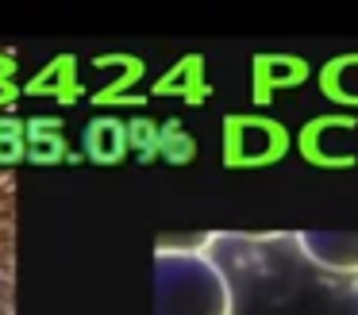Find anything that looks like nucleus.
<instances>
[{
	"mask_svg": "<svg viewBox=\"0 0 358 315\" xmlns=\"http://www.w3.org/2000/svg\"><path fill=\"white\" fill-rule=\"evenodd\" d=\"M124 142H127L124 127H120L116 119H96L85 135V150H89V158H96V161H116L120 154H124Z\"/></svg>",
	"mask_w": 358,
	"mask_h": 315,
	"instance_id": "nucleus-4",
	"label": "nucleus"
},
{
	"mask_svg": "<svg viewBox=\"0 0 358 315\" xmlns=\"http://www.w3.org/2000/svg\"><path fill=\"white\" fill-rule=\"evenodd\" d=\"M27 158V127L20 119H0V166Z\"/></svg>",
	"mask_w": 358,
	"mask_h": 315,
	"instance_id": "nucleus-6",
	"label": "nucleus"
},
{
	"mask_svg": "<svg viewBox=\"0 0 358 315\" xmlns=\"http://www.w3.org/2000/svg\"><path fill=\"white\" fill-rule=\"evenodd\" d=\"M66 154L58 119H31L27 123V158L31 161H58Z\"/></svg>",
	"mask_w": 358,
	"mask_h": 315,
	"instance_id": "nucleus-3",
	"label": "nucleus"
},
{
	"mask_svg": "<svg viewBox=\"0 0 358 315\" xmlns=\"http://www.w3.org/2000/svg\"><path fill=\"white\" fill-rule=\"evenodd\" d=\"M235 292L227 273L201 250L158 246L155 315H231Z\"/></svg>",
	"mask_w": 358,
	"mask_h": 315,
	"instance_id": "nucleus-1",
	"label": "nucleus"
},
{
	"mask_svg": "<svg viewBox=\"0 0 358 315\" xmlns=\"http://www.w3.org/2000/svg\"><path fill=\"white\" fill-rule=\"evenodd\" d=\"M12 100H16V85L0 81V104H12Z\"/></svg>",
	"mask_w": 358,
	"mask_h": 315,
	"instance_id": "nucleus-7",
	"label": "nucleus"
},
{
	"mask_svg": "<svg viewBox=\"0 0 358 315\" xmlns=\"http://www.w3.org/2000/svg\"><path fill=\"white\" fill-rule=\"evenodd\" d=\"M70 73H73V61L58 58V61H50L31 85H27V92H58L62 100H73V77Z\"/></svg>",
	"mask_w": 358,
	"mask_h": 315,
	"instance_id": "nucleus-5",
	"label": "nucleus"
},
{
	"mask_svg": "<svg viewBox=\"0 0 358 315\" xmlns=\"http://www.w3.org/2000/svg\"><path fill=\"white\" fill-rule=\"evenodd\" d=\"M296 246L320 269L358 273V230H301Z\"/></svg>",
	"mask_w": 358,
	"mask_h": 315,
	"instance_id": "nucleus-2",
	"label": "nucleus"
}]
</instances>
